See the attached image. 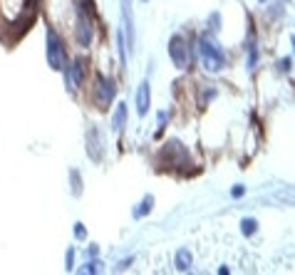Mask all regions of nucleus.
Wrapping results in <instances>:
<instances>
[{"label": "nucleus", "mask_w": 295, "mask_h": 275, "mask_svg": "<svg viewBox=\"0 0 295 275\" xmlns=\"http://www.w3.org/2000/svg\"><path fill=\"white\" fill-rule=\"evenodd\" d=\"M221 30V12H211L209 15V32H219Z\"/></svg>", "instance_id": "obj_20"}, {"label": "nucleus", "mask_w": 295, "mask_h": 275, "mask_svg": "<svg viewBox=\"0 0 295 275\" xmlns=\"http://www.w3.org/2000/svg\"><path fill=\"white\" fill-rule=\"evenodd\" d=\"M87 256H89V258H97V256H99V248H97V246H89Z\"/></svg>", "instance_id": "obj_27"}, {"label": "nucleus", "mask_w": 295, "mask_h": 275, "mask_svg": "<svg viewBox=\"0 0 295 275\" xmlns=\"http://www.w3.org/2000/svg\"><path fill=\"white\" fill-rule=\"evenodd\" d=\"M74 238L77 241H87V228H84V223H74Z\"/></svg>", "instance_id": "obj_22"}, {"label": "nucleus", "mask_w": 295, "mask_h": 275, "mask_svg": "<svg viewBox=\"0 0 295 275\" xmlns=\"http://www.w3.org/2000/svg\"><path fill=\"white\" fill-rule=\"evenodd\" d=\"M84 141H87V156H89L94 164H99V161H102V156H104V139H102V132L92 124V127L87 129V137H84Z\"/></svg>", "instance_id": "obj_9"}, {"label": "nucleus", "mask_w": 295, "mask_h": 275, "mask_svg": "<svg viewBox=\"0 0 295 275\" xmlns=\"http://www.w3.org/2000/svg\"><path fill=\"white\" fill-rule=\"evenodd\" d=\"M122 20H124V30H127V45L129 50L134 47V15H132V0H122Z\"/></svg>", "instance_id": "obj_10"}, {"label": "nucleus", "mask_w": 295, "mask_h": 275, "mask_svg": "<svg viewBox=\"0 0 295 275\" xmlns=\"http://www.w3.org/2000/svg\"><path fill=\"white\" fill-rule=\"evenodd\" d=\"M231 196H233V199H243V196H246V186H241V184L233 186V189H231Z\"/></svg>", "instance_id": "obj_23"}, {"label": "nucleus", "mask_w": 295, "mask_h": 275, "mask_svg": "<svg viewBox=\"0 0 295 275\" xmlns=\"http://www.w3.org/2000/svg\"><path fill=\"white\" fill-rule=\"evenodd\" d=\"M74 40L84 50L94 40V15H92V2L82 0L77 7V20H74Z\"/></svg>", "instance_id": "obj_2"}, {"label": "nucleus", "mask_w": 295, "mask_h": 275, "mask_svg": "<svg viewBox=\"0 0 295 275\" xmlns=\"http://www.w3.org/2000/svg\"><path fill=\"white\" fill-rule=\"evenodd\" d=\"M286 2H291V0H286Z\"/></svg>", "instance_id": "obj_30"}, {"label": "nucleus", "mask_w": 295, "mask_h": 275, "mask_svg": "<svg viewBox=\"0 0 295 275\" xmlns=\"http://www.w3.org/2000/svg\"><path fill=\"white\" fill-rule=\"evenodd\" d=\"M70 191L72 196H82V176L77 169H70Z\"/></svg>", "instance_id": "obj_17"}, {"label": "nucleus", "mask_w": 295, "mask_h": 275, "mask_svg": "<svg viewBox=\"0 0 295 275\" xmlns=\"http://www.w3.org/2000/svg\"><path fill=\"white\" fill-rule=\"evenodd\" d=\"M241 233H243L246 238L256 236V233H258V221H256V218H243V221H241Z\"/></svg>", "instance_id": "obj_16"}, {"label": "nucleus", "mask_w": 295, "mask_h": 275, "mask_svg": "<svg viewBox=\"0 0 295 275\" xmlns=\"http://www.w3.org/2000/svg\"><path fill=\"white\" fill-rule=\"evenodd\" d=\"M246 52H248V62H246V67L248 69H256L258 65V42H256V35L253 32H248V40H246Z\"/></svg>", "instance_id": "obj_14"}, {"label": "nucleus", "mask_w": 295, "mask_h": 275, "mask_svg": "<svg viewBox=\"0 0 295 275\" xmlns=\"http://www.w3.org/2000/svg\"><path fill=\"white\" fill-rule=\"evenodd\" d=\"M45 55H47V65L55 72L65 69V65H67V47H65L62 37L52 27L45 30Z\"/></svg>", "instance_id": "obj_3"}, {"label": "nucleus", "mask_w": 295, "mask_h": 275, "mask_svg": "<svg viewBox=\"0 0 295 275\" xmlns=\"http://www.w3.org/2000/svg\"><path fill=\"white\" fill-rule=\"evenodd\" d=\"M117 50H119V62L127 69V47H124V32H117Z\"/></svg>", "instance_id": "obj_18"}, {"label": "nucleus", "mask_w": 295, "mask_h": 275, "mask_svg": "<svg viewBox=\"0 0 295 275\" xmlns=\"http://www.w3.org/2000/svg\"><path fill=\"white\" fill-rule=\"evenodd\" d=\"M127 119H129V109H127V102H119L114 114H112V129L114 132H122L127 127Z\"/></svg>", "instance_id": "obj_13"}, {"label": "nucleus", "mask_w": 295, "mask_h": 275, "mask_svg": "<svg viewBox=\"0 0 295 275\" xmlns=\"http://www.w3.org/2000/svg\"><path fill=\"white\" fill-rule=\"evenodd\" d=\"M65 271H74V248L70 246L65 253Z\"/></svg>", "instance_id": "obj_21"}, {"label": "nucleus", "mask_w": 295, "mask_h": 275, "mask_svg": "<svg viewBox=\"0 0 295 275\" xmlns=\"http://www.w3.org/2000/svg\"><path fill=\"white\" fill-rule=\"evenodd\" d=\"M149 107H151V84L144 79L137 89V112H139V117H147Z\"/></svg>", "instance_id": "obj_11"}, {"label": "nucleus", "mask_w": 295, "mask_h": 275, "mask_svg": "<svg viewBox=\"0 0 295 275\" xmlns=\"http://www.w3.org/2000/svg\"><path fill=\"white\" fill-rule=\"evenodd\" d=\"M164 156H166V164H169L171 169H184V166H189V151H186V146H184L181 141H176V139H171V141L166 144Z\"/></svg>", "instance_id": "obj_8"}, {"label": "nucleus", "mask_w": 295, "mask_h": 275, "mask_svg": "<svg viewBox=\"0 0 295 275\" xmlns=\"http://www.w3.org/2000/svg\"><path fill=\"white\" fill-rule=\"evenodd\" d=\"M99 271H102V261H99V258H89V261H87V266H84V268H79V273H99Z\"/></svg>", "instance_id": "obj_19"}, {"label": "nucleus", "mask_w": 295, "mask_h": 275, "mask_svg": "<svg viewBox=\"0 0 295 275\" xmlns=\"http://www.w3.org/2000/svg\"><path fill=\"white\" fill-rule=\"evenodd\" d=\"M174 268H176L179 273H189V271L194 268V256H191V251H189V248H181V251H176Z\"/></svg>", "instance_id": "obj_12"}, {"label": "nucleus", "mask_w": 295, "mask_h": 275, "mask_svg": "<svg viewBox=\"0 0 295 275\" xmlns=\"http://www.w3.org/2000/svg\"><path fill=\"white\" fill-rule=\"evenodd\" d=\"M30 5H35V0H0V12L5 15V22H20Z\"/></svg>", "instance_id": "obj_7"}, {"label": "nucleus", "mask_w": 295, "mask_h": 275, "mask_svg": "<svg viewBox=\"0 0 295 275\" xmlns=\"http://www.w3.org/2000/svg\"><path fill=\"white\" fill-rule=\"evenodd\" d=\"M169 57H171V62H174L176 69L191 67V62H194V50H191V45H189V40H186L184 35H174V37L169 40Z\"/></svg>", "instance_id": "obj_5"}, {"label": "nucleus", "mask_w": 295, "mask_h": 275, "mask_svg": "<svg viewBox=\"0 0 295 275\" xmlns=\"http://www.w3.org/2000/svg\"><path fill=\"white\" fill-rule=\"evenodd\" d=\"M114 97H117L114 79L107 77V74H102V72H97L94 74V84H92V102H94V107L97 109H107L114 102Z\"/></svg>", "instance_id": "obj_4"}, {"label": "nucleus", "mask_w": 295, "mask_h": 275, "mask_svg": "<svg viewBox=\"0 0 295 275\" xmlns=\"http://www.w3.org/2000/svg\"><path fill=\"white\" fill-rule=\"evenodd\" d=\"M142 2H149V0H142Z\"/></svg>", "instance_id": "obj_29"}, {"label": "nucleus", "mask_w": 295, "mask_h": 275, "mask_svg": "<svg viewBox=\"0 0 295 275\" xmlns=\"http://www.w3.org/2000/svg\"><path fill=\"white\" fill-rule=\"evenodd\" d=\"M199 57L206 72H221L226 67V52L214 40V32H201L199 37Z\"/></svg>", "instance_id": "obj_1"}, {"label": "nucleus", "mask_w": 295, "mask_h": 275, "mask_svg": "<svg viewBox=\"0 0 295 275\" xmlns=\"http://www.w3.org/2000/svg\"><path fill=\"white\" fill-rule=\"evenodd\" d=\"M291 65H293V57H286V60L278 62V69H281V72H291Z\"/></svg>", "instance_id": "obj_24"}, {"label": "nucleus", "mask_w": 295, "mask_h": 275, "mask_svg": "<svg viewBox=\"0 0 295 275\" xmlns=\"http://www.w3.org/2000/svg\"><path fill=\"white\" fill-rule=\"evenodd\" d=\"M151 211H154V196L147 194V196L142 199V204L134 208V218H144V216H149Z\"/></svg>", "instance_id": "obj_15"}, {"label": "nucleus", "mask_w": 295, "mask_h": 275, "mask_svg": "<svg viewBox=\"0 0 295 275\" xmlns=\"http://www.w3.org/2000/svg\"><path fill=\"white\" fill-rule=\"evenodd\" d=\"M132 263H134V258H127V261H122V263L117 266V271H124V268H129Z\"/></svg>", "instance_id": "obj_26"}, {"label": "nucleus", "mask_w": 295, "mask_h": 275, "mask_svg": "<svg viewBox=\"0 0 295 275\" xmlns=\"http://www.w3.org/2000/svg\"><path fill=\"white\" fill-rule=\"evenodd\" d=\"M65 89L74 94L79 87H82V79H84V57H77V60H67V65H65Z\"/></svg>", "instance_id": "obj_6"}, {"label": "nucleus", "mask_w": 295, "mask_h": 275, "mask_svg": "<svg viewBox=\"0 0 295 275\" xmlns=\"http://www.w3.org/2000/svg\"><path fill=\"white\" fill-rule=\"evenodd\" d=\"M166 122H169V114H166V112H159V129H161ZM156 134H159V132H156Z\"/></svg>", "instance_id": "obj_25"}, {"label": "nucleus", "mask_w": 295, "mask_h": 275, "mask_svg": "<svg viewBox=\"0 0 295 275\" xmlns=\"http://www.w3.org/2000/svg\"><path fill=\"white\" fill-rule=\"evenodd\" d=\"M258 2H261V5H263V2H266V0H258Z\"/></svg>", "instance_id": "obj_28"}]
</instances>
